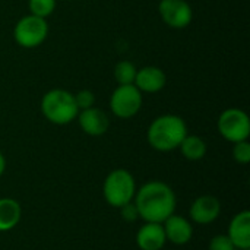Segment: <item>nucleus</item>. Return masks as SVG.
I'll use <instances>...</instances> for the list:
<instances>
[{"instance_id": "obj_1", "label": "nucleus", "mask_w": 250, "mask_h": 250, "mask_svg": "<svg viewBox=\"0 0 250 250\" xmlns=\"http://www.w3.org/2000/svg\"><path fill=\"white\" fill-rule=\"evenodd\" d=\"M139 218L145 223H164L176 211V193L161 180H151L136 190L133 199Z\"/></svg>"}, {"instance_id": "obj_2", "label": "nucleus", "mask_w": 250, "mask_h": 250, "mask_svg": "<svg viewBox=\"0 0 250 250\" xmlns=\"http://www.w3.org/2000/svg\"><path fill=\"white\" fill-rule=\"evenodd\" d=\"M188 135V125L177 114H161L155 117L146 132L151 148L158 152H170L179 148Z\"/></svg>"}, {"instance_id": "obj_3", "label": "nucleus", "mask_w": 250, "mask_h": 250, "mask_svg": "<svg viewBox=\"0 0 250 250\" xmlns=\"http://www.w3.org/2000/svg\"><path fill=\"white\" fill-rule=\"evenodd\" d=\"M42 116L53 125L64 126L76 120L79 108L70 91L63 88H53L47 91L40 103Z\"/></svg>"}, {"instance_id": "obj_4", "label": "nucleus", "mask_w": 250, "mask_h": 250, "mask_svg": "<svg viewBox=\"0 0 250 250\" xmlns=\"http://www.w3.org/2000/svg\"><path fill=\"white\" fill-rule=\"evenodd\" d=\"M136 190L135 177L125 168H116L110 171L103 183V195L105 202L117 209L132 202L135 199Z\"/></svg>"}, {"instance_id": "obj_5", "label": "nucleus", "mask_w": 250, "mask_h": 250, "mask_svg": "<svg viewBox=\"0 0 250 250\" xmlns=\"http://www.w3.org/2000/svg\"><path fill=\"white\" fill-rule=\"evenodd\" d=\"M48 29L47 19L28 13L16 22L13 28V38L16 44L23 48H35L45 41Z\"/></svg>"}, {"instance_id": "obj_6", "label": "nucleus", "mask_w": 250, "mask_h": 250, "mask_svg": "<svg viewBox=\"0 0 250 250\" xmlns=\"http://www.w3.org/2000/svg\"><path fill=\"white\" fill-rule=\"evenodd\" d=\"M217 127L220 135L231 144L248 141L250 135V119L245 110L230 107L220 114Z\"/></svg>"}, {"instance_id": "obj_7", "label": "nucleus", "mask_w": 250, "mask_h": 250, "mask_svg": "<svg viewBox=\"0 0 250 250\" xmlns=\"http://www.w3.org/2000/svg\"><path fill=\"white\" fill-rule=\"evenodd\" d=\"M144 104V94L132 85H117V88L110 95V110L111 113L123 120L135 117Z\"/></svg>"}, {"instance_id": "obj_8", "label": "nucleus", "mask_w": 250, "mask_h": 250, "mask_svg": "<svg viewBox=\"0 0 250 250\" xmlns=\"http://www.w3.org/2000/svg\"><path fill=\"white\" fill-rule=\"evenodd\" d=\"M158 12L163 22L173 29L188 28L193 19V9L188 0H160Z\"/></svg>"}, {"instance_id": "obj_9", "label": "nucleus", "mask_w": 250, "mask_h": 250, "mask_svg": "<svg viewBox=\"0 0 250 250\" xmlns=\"http://www.w3.org/2000/svg\"><path fill=\"white\" fill-rule=\"evenodd\" d=\"M79 127L83 133L89 136H103L110 129V117L108 114L98 108V107H89L86 110H81L76 117Z\"/></svg>"}, {"instance_id": "obj_10", "label": "nucleus", "mask_w": 250, "mask_h": 250, "mask_svg": "<svg viewBox=\"0 0 250 250\" xmlns=\"http://www.w3.org/2000/svg\"><path fill=\"white\" fill-rule=\"evenodd\" d=\"M221 214V204L212 195H202L193 201L189 209V217L196 224H211Z\"/></svg>"}, {"instance_id": "obj_11", "label": "nucleus", "mask_w": 250, "mask_h": 250, "mask_svg": "<svg viewBox=\"0 0 250 250\" xmlns=\"http://www.w3.org/2000/svg\"><path fill=\"white\" fill-rule=\"evenodd\" d=\"M133 85L142 94H157L167 85V75L158 66H144L138 69Z\"/></svg>"}, {"instance_id": "obj_12", "label": "nucleus", "mask_w": 250, "mask_h": 250, "mask_svg": "<svg viewBox=\"0 0 250 250\" xmlns=\"http://www.w3.org/2000/svg\"><path fill=\"white\" fill-rule=\"evenodd\" d=\"M163 229L166 233V239L168 242H171L173 245H177V246L188 245L193 237L192 223L188 218L177 215V214L170 215L163 223Z\"/></svg>"}, {"instance_id": "obj_13", "label": "nucleus", "mask_w": 250, "mask_h": 250, "mask_svg": "<svg viewBox=\"0 0 250 250\" xmlns=\"http://www.w3.org/2000/svg\"><path fill=\"white\" fill-rule=\"evenodd\" d=\"M227 236L236 249H250V212L248 209L240 211L231 218Z\"/></svg>"}, {"instance_id": "obj_14", "label": "nucleus", "mask_w": 250, "mask_h": 250, "mask_svg": "<svg viewBox=\"0 0 250 250\" xmlns=\"http://www.w3.org/2000/svg\"><path fill=\"white\" fill-rule=\"evenodd\" d=\"M166 242L161 223H145L136 233V245L141 250H163Z\"/></svg>"}, {"instance_id": "obj_15", "label": "nucleus", "mask_w": 250, "mask_h": 250, "mask_svg": "<svg viewBox=\"0 0 250 250\" xmlns=\"http://www.w3.org/2000/svg\"><path fill=\"white\" fill-rule=\"evenodd\" d=\"M22 218V208L16 199L0 198V233L13 230Z\"/></svg>"}, {"instance_id": "obj_16", "label": "nucleus", "mask_w": 250, "mask_h": 250, "mask_svg": "<svg viewBox=\"0 0 250 250\" xmlns=\"http://www.w3.org/2000/svg\"><path fill=\"white\" fill-rule=\"evenodd\" d=\"M182 155L189 161H199L207 155V142L198 135H186L179 145Z\"/></svg>"}, {"instance_id": "obj_17", "label": "nucleus", "mask_w": 250, "mask_h": 250, "mask_svg": "<svg viewBox=\"0 0 250 250\" xmlns=\"http://www.w3.org/2000/svg\"><path fill=\"white\" fill-rule=\"evenodd\" d=\"M138 67L129 60H120L114 66V79L117 85H132L136 78Z\"/></svg>"}, {"instance_id": "obj_18", "label": "nucleus", "mask_w": 250, "mask_h": 250, "mask_svg": "<svg viewBox=\"0 0 250 250\" xmlns=\"http://www.w3.org/2000/svg\"><path fill=\"white\" fill-rule=\"evenodd\" d=\"M57 0H28V9L31 15L47 19L56 10Z\"/></svg>"}, {"instance_id": "obj_19", "label": "nucleus", "mask_w": 250, "mask_h": 250, "mask_svg": "<svg viewBox=\"0 0 250 250\" xmlns=\"http://www.w3.org/2000/svg\"><path fill=\"white\" fill-rule=\"evenodd\" d=\"M233 158L236 163L246 166L250 163V144L249 141H240L233 144Z\"/></svg>"}, {"instance_id": "obj_20", "label": "nucleus", "mask_w": 250, "mask_h": 250, "mask_svg": "<svg viewBox=\"0 0 250 250\" xmlns=\"http://www.w3.org/2000/svg\"><path fill=\"white\" fill-rule=\"evenodd\" d=\"M73 97H75V103H76L79 111L95 105V95L91 89H81L76 94H73Z\"/></svg>"}, {"instance_id": "obj_21", "label": "nucleus", "mask_w": 250, "mask_h": 250, "mask_svg": "<svg viewBox=\"0 0 250 250\" xmlns=\"http://www.w3.org/2000/svg\"><path fill=\"white\" fill-rule=\"evenodd\" d=\"M208 250H236V248L227 234H218L211 239Z\"/></svg>"}, {"instance_id": "obj_22", "label": "nucleus", "mask_w": 250, "mask_h": 250, "mask_svg": "<svg viewBox=\"0 0 250 250\" xmlns=\"http://www.w3.org/2000/svg\"><path fill=\"white\" fill-rule=\"evenodd\" d=\"M120 209V214H122V218L127 223H135L136 220H139V211L135 205V202H129L126 205H123Z\"/></svg>"}, {"instance_id": "obj_23", "label": "nucleus", "mask_w": 250, "mask_h": 250, "mask_svg": "<svg viewBox=\"0 0 250 250\" xmlns=\"http://www.w3.org/2000/svg\"><path fill=\"white\" fill-rule=\"evenodd\" d=\"M4 170H6V158L1 154V151H0V177L4 174Z\"/></svg>"}, {"instance_id": "obj_24", "label": "nucleus", "mask_w": 250, "mask_h": 250, "mask_svg": "<svg viewBox=\"0 0 250 250\" xmlns=\"http://www.w3.org/2000/svg\"><path fill=\"white\" fill-rule=\"evenodd\" d=\"M66 1H72V0H66Z\"/></svg>"}, {"instance_id": "obj_25", "label": "nucleus", "mask_w": 250, "mask_h": 250, "mask_svg": "<svg viewBox=\"0 0 250 250\" xmlns=\"http://www.w3.org/2000/svg\"><path fill=\"white\" fill-rule=\"evenodd\" d=\"M245 250H250V249H245Z\"/></svg>"}, {"instance_id": "obj_26", "label": "nucleus", "mask_w": 250, "mask_h": 250, "mask_svg": "<svg viewBox=\"0 0 250 250\" xmlns=\"http://www.w3.org/2000/svg\"><path fill=\"white\" fill-rule=\"evenodd\" d=\"M236 250H239V249H236Z\"/></svg>"}]
</instances>
